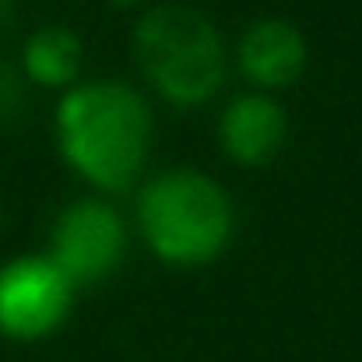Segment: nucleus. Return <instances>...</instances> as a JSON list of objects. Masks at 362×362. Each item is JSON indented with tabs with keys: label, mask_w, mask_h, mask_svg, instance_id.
Returning <instances> with one entry per match:
<instances>
[{
	"label": "nucleus",
	"mask_w": 362,
	"mask_h": 362,
	"mask_svg": "<svg viewBox=\"0 0 362 362\" xmlns=\"http://www.w3.org/2000/svg\"><path fill=\"white\" fill-rule=\"evenodd\" d=\"M60 151L99 190H127L151 148V110L123 81L74 85L57 106Z\"/></svg>",
	"instance_id": "obj_1"
},
{
	"label": "nucleus",
	"mask_w": 362,
	"mask_h": 362,
	"mask_svg": "<svg viewBox=\"0 0 362 362\" xmlns=\"http://www.w3.org/2000/svg\"><path fill=\"white\" fill-rule=\"evenodd\" d=\"M306 39L285 18H260L240 35L236 60L257 88H285L306 71Z\"/></svg>",
	"instance_id": "obj_6"
},
{
	"label": "nucleus",
	"mask_w": 362,
	"mask_h": 362,
	"mask_svg": "<svg viewBox=\"0 0 362 362\" xmlns=\"http://www.w3.org/2000/svg\"><path fill=\"white\" fill-rule=\"evenodd\" d=\"M81 39L67 25H42L28 35L21 49V71L42 88H67L81 71Z\"/></svg>",
	"instance_id": "obj_8"
},
{
	"label": "nucleus",
	"mask_w": 362,
	"mask_h": 362,
	"mask_svg": "<svg viewBox=\"0 0 362 362\" xmlns=\"http://www.w3.org/2000/svg\"><path fill=\"white\" fill-rule=\"evenodd\" d=\"M123 250H127V226L120 211L95 197L64 208L49 236V260L64 271V278L74 288L110 278L120 267Z\"/></svg>",
	"instance_id": "obj_5"
},
{
	"label": "nucleus",
	"mask_w": 362,
	"mask_h": 362,
	"mask_svg": "<svg viewBox=\"0 0 362 362\" xmlns=\"http://www.w3.org/2000/svg\"><path fill=\"white\" fill-rule=\"evenodd\" d=\"M25 78L18 74V67H11L7 60H0V123L18 120V113L25 110Z\"/></svg>",
	"instance_id": "obj_9"
},
{
	"label": "nucleus",
	"mask_w": 362,
	"mask_h": 362,
	"mask_svg": "<svg viewBox=\"0 0 362 362\" xmlns=\"http://www.w3.org/2000/svg\"><path fill=\"white\" fill-rule=\"evenodd\" d=\"M134 57L148 85L173 106H204L226 81V46L208 14L158 4L134 28Z\"/></svg>",
	"instance_id": "obj_3"
},
{
	"label": "nucleus",
	"mask_w": 362,
	"mask_h": 362,
	"mask_svg": "<svg viewBox=\"0 0 362 362\" xmlns=\"http://www.w3.org/2000/svg\"><path fill=\"white\" fill-rule=\"evenodd\" d=\"M137 226L151 253L173 267H204L233 240V201L201 169H165L137 194Z\"/></svg>",
	"instance_id": "obj_2"
},
{
	"label": "nucleus",
	"mask_w": 362,
	"mask_h": 362,
	"mask_svg": "<svg viewBox=\"0 0 362 362\" xmlns=\"http://www.w3.org/2000/svg\"><path fill=\"white\" fill-rule=\"evenodd\" d=\"M74 285L49 257H18L0 267V334L42 341L67 320Z\"/></svg>",
	"instance_id": "obj_4"
},
{
	"label": "nucleus",
	"mask_w": 362,
	"mask_h": 362,
	"mask_svg": "<svg viewBox=\"0 0 362 362\" xmlns=\"http://www.w3.org/2000/svg\"><path fill=\"white\" fill-rule=\"evenodd\" d=\"M110 4H117V7H134V4H144V0H110Z\"/></svg>",
	"instance_id": "obj_11"
},
{
	"label": "nucleus",
	"mask_w": 362,
	"mask_h": 362,
	"mask_svg": "<svg viewBox=\"0 0 362 362\" xmlns=\"http://www.w3.org/2000/svg\"><path fill=\"white\" fill-rule=\"evenodd\" d=\"M11 18H14V0H0V32L11 25Z\"/></svg>",
	"instance_id": "obj_10"
},
{
	"label": "nucleus",
	"mask_w": 362,
	"mask_h": 362,
	"mask_svg": "<svg viewBox=\"0 0 362 362\" xmlns=\"http://www.w3.org/2000/svg\"><path fill=\"white\" fill-rule=\"evenodd\" d=\"M285 134H288L285 110L264 92L236 95L218 120L222 148L240 165H267L281 151Z\"/></svg>",
	"instance_id": "obj_7"
}]
</instances>
